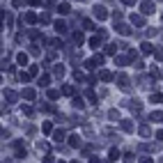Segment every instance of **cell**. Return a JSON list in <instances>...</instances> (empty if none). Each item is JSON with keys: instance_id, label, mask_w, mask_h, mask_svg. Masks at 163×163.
Returning a JSON list of instances; mask_svg holds the SVG:
<instances>
[]
</instances>
